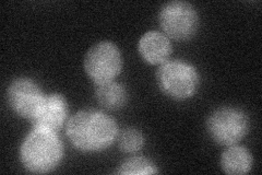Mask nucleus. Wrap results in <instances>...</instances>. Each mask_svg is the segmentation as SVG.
I'll return each instance as SVG.
<instances>
[{
  "mask_svg": "<svg viewBox=\"0 0 262 175\" xmlns=\"http://www.w3.org/2000/svg\"><path fill=\"white\" fill-rule=\"evenodd\" d=\"M173 52L170 40L161 31H147L138 42V53L142 61L152 66H161L169 61Z\"/></svg>",
  "mask_w": 262,
  "mask_h": 175,
  "instance_id": "1a4fd4ad",
  "label": "nucleus"
},
{
  "mask_svg": "<svg viewBox=\"0 0 262 175\" xmlns=\"http://www.w3.org/2000/svg\"><path fill=\"white\" fill-rule=\"evenodd\" d=\"M220 166L228 175L248 174L253 166V155L245 146L239 144L229 146L221 154Z\"/></svg>",
  "mask_w": 262,
  "mask_h": 175,
  "instance_id": "9d476101",
  "label": "nucleus"
},
{
  "mask_svg": "<svg viewBox=\"0 0 262 175\" xmlns=\"http://www.w3.org/2000/svg\"><path fill=\"white\" fill-rule=\"evenodd\" d=\"M118 124L113 116L95 108L73 114L66 124V135L80 152L100 153L117 140Z\"/></svg>",
  "mask_w": 262,
  "mask_h": 175,
  "instance_id": "f257e3e1",
  "label": "nucleus"
},
{
  "mask_svg": "<svg viewBox=\"0 0 262 175\" xmlns=\"http://www.w3.org/2000/svg\"><path fill=\"white\" fill-rule=\"evenodd\" d=\"M161 32L169 40L184 42L195 36L200 27L199 13L190 3L174 0L164 4L158 15Z\"/></svg>",
  "mask_w": 262,
  "mask_h": 175,
  "instance_id": "39448f33",
  "label": "nucleus"
},
{
  "mask_svg": "<svg viewBox=\"0 0 262 175\" xmlns=\"http://www.w3.org/2000/svg\"><path fill=\"white\" fill-rule=\"evenodd\" d=\"M119 149L125 153H137L144 147L145 138L141 130L135 127H127L119 130L117 137Z\"/></svg>",
  "mask_w": 262,
  "mask_h": 175,
  "instance_id": "ddd939ff",
  "label": "nucleus"
},
{
  "mask_svg": "<svg viewBox=\"0 0 262 175\" xmlns=\"http://www.w3.org/2000/svg\"><path fill=\"white\" fill-rule=\"evenodd\" d=\"M69 120V104L66 96L59 92H51L44 96L36 114L30 121L32 128L58 132L66 127Z\"/></svg>",
  "mask_w": 262,
  "mask_h": 175,
  "instance_id": "6e6552de",
  "label": "nucleus"
},
{
  "mask_svg": "<svg viewBox=\"0 0 262 175\" xmlns=\"http://www.w3.org/2000/svg\"><path fill=\"white\" fill-rule=\"evenodd\" d=\"M115 173L120 175H150L160 173L158 164L145 157H131L122 161Z\"/></svg>",
  "mask_w": 262,
  "mask_h": 175,
  "instance_id": "f8f14e48",
  "label": "nucleus"
},
{
  "mask_svg": "<svg viewBox=\"0 0 262 175\" xmlns=\"http://www.w3.org/2000/svg\"><path fill=\"white\" fill-rule=\"evenodd\" d=\"M96 102L107 111H118L128 102V91L117 81H110L95 86Z\"/></svg>",
  "mask_w": 262,
  "mask_h": 175,
  "instance_id": "9b49d317",
  "label": "nucleus"
},
{
  "mask_svg": "<svg viewBox=\"0 0 262 175\" xmlns=\"http://www.w3.org/2000/svg\"><path fill=\"white\" fill-rule=\"evenodd\" d=\"M122 55L119 47L111 41H100L88 49L83 68L94 85L114 81L122 71Z\"/></svg>",
  "mask_w": 262,
  "mask_h": 175,
  "instance_id": "423d86ee",
  "label": "nucleus"
},
{
  "mask_svg": "<svg viewBox=\"0 0 262 175\" xmlns=\"http://www.w3.org/2000/svg\"><path fill=\"white\" fill-rule=\"evenodd\" d=\"M157 83L161 92L173 101L192 99L199 91L201 76L191 63L171 60L162 64L157 71Z\"/></svg>",
  "mask_w": 262,
  "mask_h": 175,
  "instance_id": "7ed1b4c3",
  "label": "nucleus"
},
{
  "mask_svg": "<svg viewBox=\"0 0 262 175\" xmlns=\"http://www.w3.org/2000/svg\"><path fill=\"white\" fill-rule=\"evenodd\" d=\"M206 128L213 143L226 148L239 144L247 136L250 120L239 107L221 106L209 115Z\"/></svg>",
  "mask_w": 262,
  "mask_h": 175,
  "instance_id": "20e7f679",
  "label": "nucleus"
},
{
  "mask_svg": "<svg viewBox=\"0 0 262 175\" xmlns=\"http://www.w3.org/2000/svg\"><path fill=\"white\" fill-rule=\"evenodd\" d=\"M45 94L34 79L18 77L8 86L6 99L8 106L14 114L31 121L42 104Z\"/></svg>",
  "mask_w": 262,
  "mask_h": 175,
  "instance_id": "0eeeda50",
  "label": "nucleus"
},
{
  "mask_svg": "<svg viewBox=\"0 0 262 175\" xmlns=\"http://www.w3.org/2000/svg\"><path fill=\"white\" fill-rule=\"evenodd\" d=\"M63 153V144L58 132L39 128H32L19 148L22 166L34 174L55 171L61 163Z\"/></svg>",
  "mask_w": 262,
  "mask_h": 175,
  "instance_id": "f03ea898",
  "label": "nucleus"
}]
</instances>
